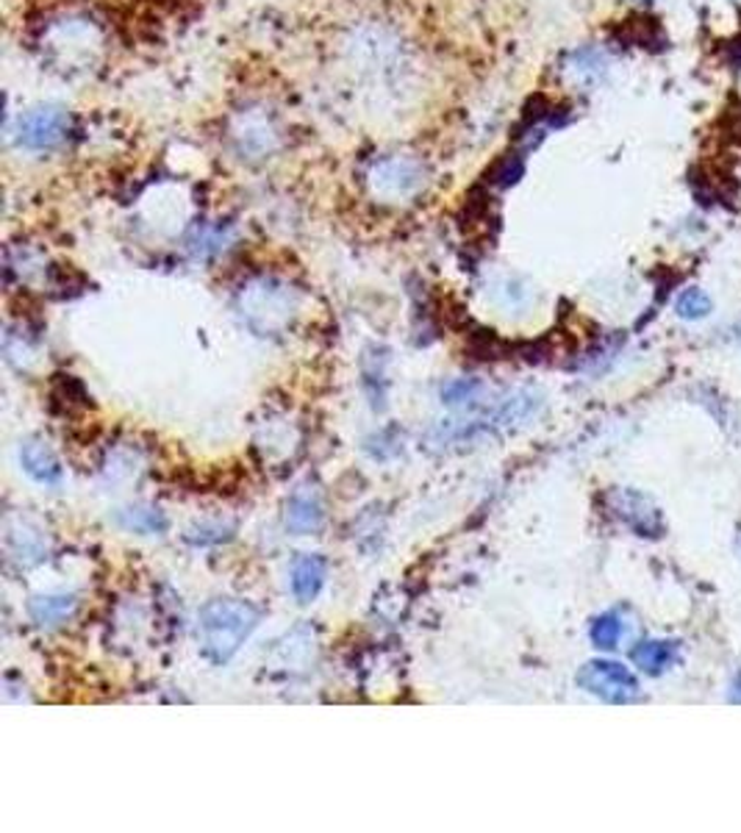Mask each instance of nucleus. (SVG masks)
Masks as SVG:
<instances>
[{
    "label": "nucleus",
    "mask_w": 741,
    "mask_h": 833,
    "mask_svg": "<svg viewBox=\"0 0 741 833\" xmlns=\"http://www.w3.org/2000/svg\"><path fill=\"white\" fill-rule=\"evenodd\" d=\"M261 611L247 600L220 597L200 609V645L211 664H229L247 636L259 629Z\"/></svg>",
    "instance_id": "f257e3e1"
},
{
    "label": "nucleus",
    "mask_w": 741,
    "mask_h": 833,
    "mask_svg": "<svg viewBox=\"0 0 741 833\" xmlns=\"http://www.w3.org/2000/svg\"><path fill=\"white\" fill-rule=\"evenodd\" d=\"M428 181L425 164L411 153L381 156L367 170V187L381 203H406L422 192Z\"/></svg>",
    "instance_id": "f03ea898"
},
{
    "label": "nucleus",
    "mask_w": 741,
    "mask_h": 833,
    "mask_svg": "<svg viewBox=\"0 0 741 833\" xmlns=\"http://www.w3.org/2000/svg\"><path fill=\"white\" fill-rule=\"evenodd\" d=\"M229 142L242 162L259 164L284 148V132H281L275 114H270L267 109H242L229 125Z\"/></svg>",
    "instance_id": "7ed1b4c3"
},
{
    "label": "nucleus",
    "mask_w": 741,
    "mask_h": 833,
    "mask_svg": "<svg viewBox=\"0 0 741 833\" xmlns=\"http://www.w3.org/2000/svg\"><path fill=\"white\" fill-rule=\"evenodd\" d=\"M70 114L62 107H37L20 114L14 139L32 153H50L67 139Z\"/></svg>",
    "instance_id": "20e7f679"
},
{
    "label": "nucleus",
    "mask_w": 741,
    "mask_h": 833,
    "mask_svg": "<svg viewBox=\"0 0 741 833\" xmlns=\"http://www.w3.org/2000/svg\"><path fill=\"white\" fill-rule=\"evenodd\" d=\"M242 311L250 320V325H259V320H264L261 331H270L275 323L284 325L289 320V314L295 311V298H292L289 286L281 281L261 278L247 286V293H242Z\"/></svg>",
    "instance_id": "39448f33"
},
{
    "label": "nucleus",
    "mask_w": 741,
    "mask_h": 833,
    "mask_svg": "<svg viewBox=\"0 0 741 833\" xmlns=\"http://www.w3.org/2000/svg\"><path fill=\"white\" fill-rule=\"evenodd\" d=\"M578 686L606 703H630L639 697V681L617 661H589L578 672Z\"/></svg>",
    "instance_id": "423d86ee"
},
{
    "label": "nucleus",
    "mask_w": 741,
    "mask_h": 833,
    "mask_svg": "<svg viewBox=\"0 0 741 833\" xmlns=\"http://www.w3.org/2000/svg\"><path fill=\"white\" fill-rule=\"evenodd\" d=\"M325 523V503H322V492L317 486L304 484L292 492L289 503H286V529L297 536L317 534Z\"/></svg>",
    "instance_id": "0eeeda50"
},
{
    "label": "nucleus",
    "mask_w": 741,
    "mask_h": 833,
    "mask_svg": "<svg viewBox=\"0 0 741 833\" xmlns=\"http://www.w3.org/2000/svg\"><path fill=\"white\" fill-rule=\"evenodd\" d=\"M614 514L628 523V529L637 531L639 536H655L662 531V520H658V511L650 506L647 498L637 495V492H617L612 498Z\"/></svg>",
    "instance_id": "6e6552de"
},
{
    "label": "nucleus",
    "mask_w": 741,
    "mask_h": 833,
    "mask_svg": "<svg viewBox=\"0 0 741 833\" xmlns=\"http://www.w3.org/2000/svg\"><path fill=\"white\" fill-rule=\"evenodd\" d=\"M20 464L37 484L57 486L62 481V464H59L57 453L48 448V442L42 439H25L20 445Z\"/></svg>",
    "instance_id": "1a4fd4ad"
},
{
    "label": "nucleus",
    "mask_w": 741,
    "mask_h": 833,
    "mask_svg": "<svg viewBox=\"0 0 741 833\" xmlns=\"http://www.w3.org/2000/svg\"><path fill=\"white\" fill-rule=\"evenodd\" d=\"M328 564L322 556H300L292 567V595L297 604H311L325 586Z\"/></svg>",
    "instance_id": "9d476101"
},
{
    "label": "nucleus",
    "mask_w": 741,
    "mask_h": 833,
    "mask_svg": "<svg viewBox=\"0 0 741 833\" xmlns=\"http://www.w3.org/2000/svg\"><path fill=\"white\" fill-rule=\"evenodd\" d=\"M630 659H633V664H637L639 670L647 672V675H653L655 679V675H664V672L678 661V645H675V642H662V639L639 642V645L633 647Z\"/></svg>",
    "instance_id": "9b49d317"
},
{
    "label": "nucleus",
    "mask_w": 741,
    "mask_h": 833,
    "mask_svg": "<svg viewBox=\"0 0 741 833\" xmlns=\"http://www.w3.org/2000/svg\"><path fill=\"white\" fill-rule=\"evenodd\" d=\"M114 523L134 534H164L168 531V517L164 511L153 509V506H131V509H120L114 514Z\"/></svg>",
    "instance_id": "f8f14e48"
},
{
    "label": "nucleus",
    "mask_w": 741,
    "mask_h": 833,
    "mask_svg": "<svg viewBox=\"0 0 741 833\" xmlns=\"http://www.w3.org/2000/svg\"><path fill=\"white\" fill-rule=\"evenodd\" d=\"M75 609L73 595H48V597H34L28 611H32L34 622L45 625V629H53L59 622L67 620Z\"/></svg>",
    "instance_id": "ddd939ff"
},
{
    "label": "nucleus",
    "mask_w": 741,
    "mask_h": 833,
    "mask_svg": "<svg viewBox=\"0 0 741 833\" xmlns=\"http://www.w3.org/2000/svg\"><path fill=\"white\" fill-rule=\"evenodd\" d=\"M569 70H572L578 82L594 84L606 73V62H603V57H600L597 50H578L572 57V62H569Z\"/></svg>",
    "instance_id": "4468645a"
},
{
    "label": "nucleus",
    "mask_w": 741,
    "mask_h": 833,
    "mask_svg": "<svg viewBox=\"0 0 741 833\" xmlns=\"http://www.w3.org/2000/svg\"><path fill=\"white\" fill-rule=\"evenodd\" d=\"M622 631L625 625L617 614L597 617L592 625L594 647H600V650H614V647L619 645V639H622Z\"/></svg>",
    "instance_id": "2eb2a0df"
},
{
    "label": "nucleus",
    "mask_w": 741,
    "mask_h": 833,
    "mask_svg": "<svg viewBox=\"0 0 741 833\" xmlns=\"http://www.w3.org/2000/svg\"><path fill=\"white\" fill-rule=\"evenodd\" d=\"M675 311H678V318L683 320H703L711 314V298L703 289L692 286V289H686V293L680 295L678 303H675Z\"/></svg>",
    "instance_id": "dca6fc26"
},
{
    "label": "nucleus",
    "mask_w": 741,
    "mask_h": 833,
    "mask_svg": "<svg viewBox=\"0 0 741 833\" xmlns=\"http://www.w3.org/2000/svg\"><path fill=\"white\" fill-rule=\"evenodd\" d=\"M220 248H225V234L220 228H203L192 239V250L200 256H209Z\"/></svg>",
    "instance_id": "f3484780"
},
{
    "label": "nucleus",
    "mask_w": 741,
    "mask_h": 833,
    "mask_svg": "<svg viewBox=\"0 0 741 833\" xmlns=\"http://www.w3.org/2000/svg\"><path fill=\"white\" fill-rule=\"evenodd\" d=\"M198 531H203V534H200V536H192V542H200V545H209V542L231 539V531H234V529H223V525H214V529H209V525H200Z\"/></svg>",
    "instance_id": "a211bd4d"
},
{
    "label": "nucleus",
    "mask_w": 741,
    "mask_h": 833,
    "mask_svg": "<svg viewBox=\"0 0 741 833\" xmlns=\"http://www.w3.org/2000/svg\"><path fill=\"white\" fill-rule=\"evenodd\" d=\"M733 703H741V692H733V697H730Z\"/></svg>",
    "instance_id": "6ab92c4d"
},
{
    "label": "nucleus",
    "mask_w": 741,
    "mask_h": 833,
    "mask_svg": "<svg viewBox=\"0 0 741 833\" xmlns=\"http://www.w3.org/2000/svg\"><path fill=\"white\" fill-rule=\"evenodd\" d=\"M639 3H644V0H639Z\"/></svg>",
    "instance_id": "aec40b11"
}]
</instances>
